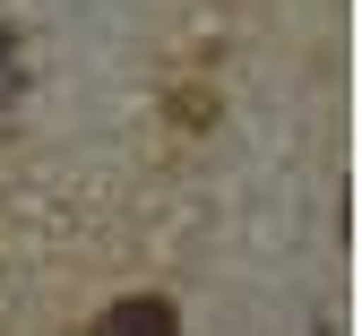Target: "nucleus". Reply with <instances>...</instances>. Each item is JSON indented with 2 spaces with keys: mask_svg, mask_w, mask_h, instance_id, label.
Instances as JSON below:
<instances>
[{
  "mask_svg": "<svg viewBox=\"0 0 362 336\" xmlns=\"http://www.w3.org/2000/svg\"><path fill=\"white\" fill-rule=\"evenodd\" d=\"M95 336H181V311L164 294H129V302H112L95 319Z\"/></svg>",
  "mask_w": 362,
  "mask_h": 336,
  "instance_id": "f257e3e1",
  "label": "nucleus"
}]
</instances>
